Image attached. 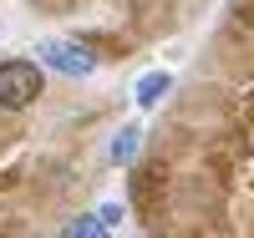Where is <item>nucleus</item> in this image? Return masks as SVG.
<instances>
[{"label":"nucleus","mask_w":254,"mask_h":238,"mask_svg":"<svg viewBox=\"0 0 254 238\" xmlns=\"http://www.w3.org/2000/svg\"><path fill=\"white\" fill-rule=\"evenodd\" d=\"M41 96V66L36 61H0V106L5 112H26Z\"/></svg>","instance_id":"obj_1"},{"label":"nucleus","mask_w":254,"mask_h":238,"mask_svg":"<svg viewBox=\"0 0 254 238\" xmlns=\"http://www.w3.org/2000/svg\"><path fill=\"white\" fill-rule=\"evenodd\" d=\"M41 61L61 76H92L97 71V56L87 46H76V41H41Z\"/></svg>","instance_id":"obj_2"},{"label":"nucleus","mask_w":254,"mask_h":238,"mask_svg":"<svg viewBox=\"0 0 254 238\" xmlns=\"http://www.w3.org/2000/svg\"><path fill=\"white\" fill-rule=\"evenodd\" d=\"M163 92H168V71H147V76L137 81V106H153Z\"/></svg>","instance_id":"obj_3"},{"label":"nucleus","mask_w":254,"mask_h":238,"mask_svg":"<svg viewBox=\"0 0 254 238\" xmlns=\"http://www.w3.org/2000/svg\"><path fill=\"white\" fill-rule=\"evenodd\" d=\"M137 142H142L137 127H122L117 142H112V162H132V157H137Z\"/></svg>","instance_id":"obj_4"},{"label":"nucleus","mask_w":254,"mask_h":238,"mask_svg":"<svg viewBox=\"0 0 254 238\" xmlns=\"http://www.w3.org/2000/svg\"><path fill=\"white\" fill-rule=\"evenodd\" d=\"M61 238H107V223H102V218H76Z\"/></svg>","instance_id":"obj_5"},{"label":"nucleus","mask_w":254,"mask_h":238,"mask_svg":"<svg viewBox=\"0 0 254 238\" xmlns=\"http://www.w3.org/2000/svg\"><path fill=\"white\" fill-rule=\"evenodd\" d=\"M97 218H102V223H107V228H112V223L122 218V208H117V203H107V208H102V213H97Z\"/></svg>","instance_id":"obj_6"}]
</instances>
